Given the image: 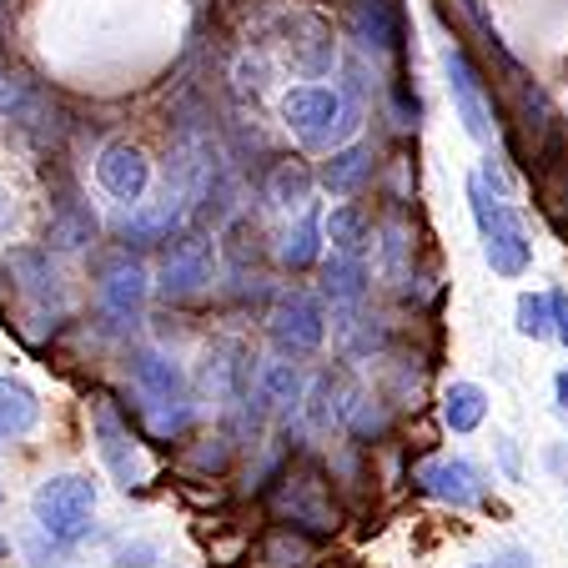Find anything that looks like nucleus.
I'll use <instances>...</instances> for the list:
<instances>
[{
	"label": "nucleus",
	"mask_w": 568,
	"mask_h": 568,
	"mask_svg": "<svg viewBox=\"0 0 568 568\" xmlns=\"http://www.w3.org/2000/svg\"><path fill=\"white\" fill-rule=\"evenodd\" d=\"M31 518L36 534L61 544L65 554L97 538V483L87 473H51L36 483L31 494Z\"/></svg>",
	"instance_id": "obj_1"
},
{
	"label": "nucleus",
	"mask_w": 568,
	"mask_h": 568,
	"mask_svg": "<svg viewBox=\"0 0 568 568\" xmlns=\"http://www.w3.org/2000/svg\"><path fill=\"white\" fill-rule=\"evenodd\" d=\"M468 212L473 226H478L483 262L498 277H524L534 267V242H528V226L518 222V212L504 202V192L488 176H468Z\"/></svg>",
	"instance_id": "obj_2"
},
{
	"label": "nucleus",
	"mask_w": 568,
	"mask_h": 568,
	"mask_svg": "<svg viewBox=\"0 0 568 568\" xmlns=\"http://www.w3.org/2000/svg\"><path fill=\"white\" fill-rule=\"evenodd\" d=\"M131 383H136V393L146 397V418L161 438L192 428L196 403H192V387H186L182 363H172V357L156 353V347H136V353H131Z\"/></svg>",
	"instance_id": "obj_3"
},
{
	"label": "nucleus",
	"mask_w": 568,
	"mask_h": 568,
	"mask_svg": "<svg viewBox=\"0 0 568 568\" xmlns=\"http://www.w3.org/2000/svg\"><path fill=\"white\" fill-rule=\"evenodd\" d=\"M151 292H156V282L146 277V267H141L131 252L101 262L97 297H101V322H106V333H131V327H141Z\"/></svg>",
	"instance_id": "obj_4"
},
{
	"label": "nucleus",
	"mask_w": 568,
	"mask_h": 568,
	"mask_svg": "<svg viewBox=\"0 0 568 568\" xmlns=\"http://www.w3.org/2000/svg\"><path fill=\"white\" fill-rule=\"evenodd\" d=\"M91 438H97V458H101V468L111 473L116 488H126V494L146 488L151 463H146V453H141V443L131 438V428L111 413V403H91Z\"/></svg>",
	"instance_id": "obj_5"
},
{
	"label": "nucleus",
	"mask_w": 568,
	"mask_h": 568,
	"mask_svg": "<svg viewBox=\"0 0 568 568\" xmlns=\"http://www.w3.org/2000/svg\"><path fill=\"white\" fill-rule=\"evenodd\" d=\"M282 116L297 131L302 146H327V141L337 136V126L347 131V101H343V91H333V87L302 81V87H292L287 97H282Z\"/></svg>",
	"instance_id": "obj_6"
},
{
	"label": "nucleus",
	"mask_w": 568,
	"mask_h": 568,
	"mask_svg": "<svg viewBox=\"0 0 568 568\" xmlns=\"http://www.w3.org/2000/svg\"><path fill=\"white\" fill-rule=\"evenodd\" d=\"M216 262H212V242L206 236H176L172 247H166V257H161V282L156 292L166 302H182V297H196V292L212 282Z\"/></svg>",
	"instance_id": "obj_7"
},
{
	"label": "nucleus",
	"mask_w": 568,
	"mask_h": 568,
	"mask_svg": "<svg viewBox=\"0 0 568 568\" xmlns=\"http://www.w3.org/2000/svg\"><path fill=\"white\" fill-rule=\"evenodd\" d=\"M413 483H418L428 498L453 504V508H473V504H483V494H488L483 468L468 458H423L418 468H413Z\"/></svg>",
	"instance_id": "obj_8"
},
{
	"label": "nucleus",
	"mask_w": 568,
	"mask_h": 568,
	"mask_svg": "<svg viewBox=\"0 0 568 568\" xmlns=\"http://www.w3.org/2000/svg\"><path fill=\"white\" fill-rule=\"evenodd\" d=\"M443 71H448V97H453V111H458L463 131H468L478 146H494V111L483 101V81H478V71H473V61L458 45H448V51H443Z\"/></svg>",
	"instance_id": "obj_9"
},
{
	"label": "nucleus",
	"mask_w": 568,
	"mask_h": 568,
	"mask_svg": "<svg viewBox=\"0 0 568 568\" xmlns=\"http://www.w3.org/2000/svg\"><path fill=\"white\" fill-rule=\"evenodd\" d=\"M97 182L106 196H116V202L136 206L141 196H146L151 186V161L141 146H131V141H111V146H101L97 156Z\"/></svg>",
	"instance_id": "obj_10"
},
{
	"label": "nucleus",
	"mask_w": 568,
	"mask_h": 568,
	"mask_svg": "<svg viewBox=\"0 0 568 568\" xmlns=\"http://www.w3.org/2000/svg\"><path fill=\"white\" fill-rule=\"evenodd\" d=\"M272 337H277L282 353L302 357V353H317L322 337H327V322H322V307L307 297V292H287L272 312Z\"/></svg>",
	"instance_id": "obj_11"
},
{
	"label": "nucleus",
	"mask_w": 568,
	"mask_h": 568,
	"mask_svg": "<svg viewBox=\"0 0 568 568\" xmlns=\"http://www.w3.org/2000/svg\"><path fill=\"white\" fill-rule=\"evenodd\" d=\"M11 272L21 277V297L31 302L36 312H65V277L61 267L51 262V247L36 252V247H16L11 252Z\"/></svg>",
	"instance_id": "obj_12"
},
{
	"label": "nucleus",
	"mask_w": 568,
	"mask_h": 568,
	"mask_svg": "<svg viewBox=\"0 0 568 568\" xmlns=\"http://www.w3.org/2000/svg\"><path fill=\"white\" fill-rule=\"evenodd\" d=\"M182 222H186V192L166 186V196L156 206H141V212H131L121 222V242L126 247H156V242H172Z\"/></svg>",
	"instance_id": "obj_13"
},
{
	"label": "nucleus",
	"mask_w": 568,
	"mask_h": 568,
	"mask_svg": "<svg viewBox=\"0 0 568 568\" xmlns=\"http://www.w3.org/2000/svg\"><path fill=\"white\" fill-rule=\"evenodd\" d=\"M373 176V146H363V141H353V146H337L333 156L322 161L317 182L327 186L333 196H353L357 186Z\"/></svg>",
	"instance_id": "obj_14"
},
{
	"label": "nucleus",
	"mask_w": 568,
	"mask_h": 568,
	"mask_svg": "<svg viewBox=\"0 0 568 568\" xmlns=\"http://www.w3.org/2000/svg\"><path fill=\"white\" fill-rule=\"evenodd\" d=\"M41 423V397L21 377H0V438H26Z\"/></svg>",
	"instance_id": "obj_15"
},
{
	"label": "nucleus",
	"mask_w": 568,
	"mask_h": 568,
	"mask_svg": "<svg viewBox=\"0 0 568 568\" xmlns=\"http://www.w3.org/2000/svg\"><path fill=\"white\" fill-rule=\"evenodd\" d=\"M363 292H367L363 257H353V252H333V257L322 262V297L327 302L347 307V302H363Z\"/></svg>",
	"instance_id": "obj_16"
},
{
	"label": "nucleus",
	"mask_w": 568,
	"mask_h": 568,
	"mask_svg": "<svg viewBox=\"0 0 568 568\" xmlns=\"http://www.w3.org/2000/svg\"><path fill=\"white\" fill-rule=\"evenodd\" d=\"M97 232H101V222L91 216V206L55 202V216H51V226H45V242L61 252H81L87 242H97Z\"/></svg>",
	"instance_id": "obj_17"
},
{
	"label": "nucleus",
	"mask_w": 568,
	"mask_h": 568,
	"mask_svg": "<svg viewBox=\"0 0 568 568\" xmlns=\"http://www.w3.org/2000/svg\"><path fill=\"white\" fill-rule=\"evenodd\" d=\"M483 418H488V393H483L478 383H453L448 393H443V423H448L453 433H478Z\"/></svg>",
	"instance_id": "obj_18"
},
{
	"label": "nucleus",
	"mask_w": 568,
	"mask_h": 568,
	"mask_svg": "<svg viewBox=\"0 0 568 568\" xmlns=\"http://www.w3.org/2000/svg\"><path fill=\"white\" fill-rule=\"evenodd\" d=\"M322 232H327L333 252H353V257H363V247H367V216L357 212L353 202H337L333 212L322 216Z\"/></svg>",
	"instance_id": "obj_19"
},
{
	"label": "nucleus",
	"mask_w": 568,
	"mask_h": 568,
	"mask_svg": "<svg viewBox=\"0 0 568 568\" xmlns=\"http://www.w3.org/2000/svg\"><path fill=\"white\" fill-rule=\"evenodd\" d=\"M257 403H272V408H297L302 403V373L292 363H267L257 373Z\"/></svg>",
	"instance_id": "obj_20"
},
{
	"label": "nucleus",
	"mask_w": 568,
	"mask_h": 568,
	"mask_svg": "<svg viewBox=\"0 0 568 568\" xmlns=\"http://www.w3.org/2000/svg\"><path fill=\"white\" fill-rule=\"evenodd\" d=\"M322 216L317 212H302V222L287 232V247H282V262L287 267H312V262H322Z\"/></svg>",
	"instance_id": "obj_21"
},
{
	"label": "nucleus",
	"mask_w": 568,
	"mask_h": 568,
	"mask_svg": "<svg viewBox=\"0 0 568 568\" xmlns=\"http://www.w3.org/2000/svg\"><path fill=\"white\" fill-rule=\"evenodd\" d=\"M514 327L524 337H534V343H548L554 337V297L548 292H524L514 302Z\"/></svg>",
	"instance_id": "obj_22"
},
{
	"label": "nucleus",
	"mask_w": 568,
	"mask_h": 568,
	"mask_svg": "<svg viewBox=\"0 0 568 568\" xmlns=\"http://www.w3.org/2000/svg\"><path fill=\"white\" fill-rule=\"evenodd\" d=\"M307 192H312V176L302 172L297 161H282L277 176H272V202L287 206V212H307Z\"/></svg>",
	"instance_id": "obj_23"
},
{
	"label": "nucleus",
	"mask_w": 568,
	"mask_h": 568,
	"mask_svg": "<svg viewBox=\"0 0 568 568\" xmlns=\"http://www.w3.org/2000/svg\"><path fill=\"white\" fill-rule=\"evenodd\" d=\"M161 564V548L146 544V538H126L116 544V568H156Z\"/></svg>",
	"instance_id": "obj_24"
},
{
	"label": "nucleus",
	"mask_w": 568,
	"mask_h": 568,
	"mask_svg": "<svg viewBox=\"0 0 568 568\" xmlns=\"http://www.w3.org/2000/svg\"><path fill=\"white\" fill-rule=\"evenodd\" d=\"M494 448H498V463H504V478H524V463H518V443L508 433H494Z\"/></svg>",
	"instance_id": "obj_25"
},
{
	"label": "nucleus",
	"mask_w": 568,
	"mask_h": 568,
	"mask_svg": "<svg viewBox=\"0 0 568 568\" xmlns=\"http://www.w3.org/2000/svg\"><path fill=\"white\" fill-rule=\"evenodd\" d=\"M548 297H554V343H558V347H568V292H564V287H554Z\"/></svg>",
	"instance_id": "obj_26"
},
{
	"label": "nucleus",
	"mask_w": 568,
	"mask_h": 568,
	"mask_svg": "<svg viewBox=\"0 0 568 568\" xmlns=\"http://www.w3.org/2000/svg\"><path fill=\"white\" fill-rule=\"evenodd\" d=\"M11 226H16V206H11V192L0 186V236L11 232Z\"/></svg>",
	"instance_id": "obj_27"
},
{
	"label": "nucleus",
	"mask_w": 568,
	"mask_h": 568,
	"mask_svg": "<svg viewBox=\"0 0 568 568\" xmlns=\"http://www.w3.org/2000/svg\"><path fill=\"white\" fill-rule=\"evenodd\" d=\"M498 568H534V558H528L524 548H504V564Z\"/></svg>",
	"instance_id": "obj_28"
},
{
	"label": "nucleus",
	"mask_w": 568,
	"mask_h": 568,
	"mask_svg": "<svg viewBox=\"0 0 568 568\" xmlns=\"http://www.w3.org/2000/svg\"><path fill=\"white\" fill-rule=\"evenodd\" d=\"M554 397H558V413H564V418H568V367L554 377Z\"/></svg>",
	"instance_id": "obj_29"
},
{
	"label": "nucleus",
	"mask_w": 568,
	"mask_h": 568,
	"mask_svg": "<svg viewBox=\"0 0 568 568\" xmlns=\"http://www.w3.org/2000/svg\"><path fill=\"white\" fill-rule=\"evenodd\" d=\"M6 554H11V544H6V538H0V558H6Z\"/></svg>",
	"instance_id": "obj_30"
},
{
	"label": "nucleus",
	"mask_w": 568,
	"mask_h": 568,
	"mask_svg": "<svg viewBox=\"0 0 568 568\" xmlns=\"http://www.w3.org/2000/svg\"><path fill=\"white\" fill-rule=\"evenodd\" d=\"M468 568H498V564H468Z\"/></svg>",
	"instance_id": "obj_31"
},
{
	"label": "nucleus",
	"mask_w": 568,
	"mask_h": 568,
	"mask_svg": "<svg viewBox=\"0 0 568 568\" xmlns=\"http://www.w3.org/2000/svg\"><path fill=\"white\" fill-rule=\"evenodd\" d=\"M0 508H6V494H0Z\"/></svg>",
	"instance_id": "obj_32"
}]
</instances>
